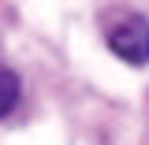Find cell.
I'll return each instance as SVG.
<instances>
[{
  "mask_svg": "<svg viewBox=\"0 0 149 145\" xmlns=\"http://www.w3.org/2000/svg\"><path fill=\"white\" fill-rule=\"evenodd\" d=\"M108 49L119 56L123 63L146 67L149 63V19L146 15H123L119 22H112Z\"/></svg>",
  "mask_w": 149,
  "mask_h": 145,
  "instance_id": "6da1fadb",
  "label": "cell"
},
{
  "mask_svg": "<svg viewBox=\"0 0 149 145\" xmlns=\"http://www.w3.org/2000/svg\"><path fill=\"white\" fill-rule=\"evenodd\" d=\"M19 93H22V82L11 67H0V119L19 104Z\"/></svg>",
  "mask_w": 149,
  "mask_h": 145,
  "instance_id": "7a4b0ae2",
  "label": "cell"
}]
</instances>
